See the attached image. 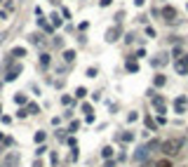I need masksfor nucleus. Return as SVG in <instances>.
Masks as SVG:
<instances>
[{"mask_svg": "<svg viewBox=\"0 0 188 167\" xmlns=\"http://www.w3.org/2000/svg\"><path fill=\"white\" fill-rule=\"evenodd\" d=\"M181 144H183L181 139H169V141H165V144H162V151H165L167 155H177L179 148H181Z\"/></svg>", "mask_w": 188, "mask_h": 167, "instance_id": "f257e3e1", "label": "nucleus"}, {"mask_svg": "<svg viewBox=\"0 0 188 167\" xmlns=\"http://www.w3.org/2000/svg\"><path fill=\"white\" fill-rule=\"evenodd\" d=\"M162 16H165L167 21H174V19H177V10H174V7H165V10H162Z\"/></svg>", "mask_w": 188, "mask_h": 167, "instance_id": "f03ea898", "label": "nucleus"}, {"mask_svg": "<svg viewBox=\"0 0 188 167\" xmlns=\"http://www.w3.org/2000/svg\"><path fill=\"white\" fill-rule=\"evenodd\" d=\"M153 106H155L158 111H160V113H165V101H162L160 97H158V99H153Z\"/></svg>", "mask_w": 188, "mask_h": 167, "instance_id": "7ed1b4c3", "label": "nucleus"}, {"mask_svg": "<svg viewBox=\"0 0 188 167\" xmlns=\"http://www.w3.org/2000/svg\"><path fill=\"white\" fill-rule=\"evenodd\" d=\"M177 111H179V113L186 111V101H183V99H177Z\"/></svg>", "mask_w": 188, "mask_h": 167, "instance_id": "20e7f679", "label": "nucleus"}, {"mask_svg": "<svg viewBox=\"0 0 188 167\" xmlns=\"http://www.w3.org/2000/svg\"><path fill=\"white\" fill-rule=\"evenodd\" d=\"M115 35H120V31H115V28H111V31H108V40L113 43V40H115Z\"/></svg>", "mask_w": 188, "mask_h": 167, "instance_id": "39448f33", "label": "nucleus"}, {"mask_svg": "<svg viewBox=\"0 0 188 167\" xmlns=\"http://www.w3.org/2000/svg\"><path fill=\"white\" fill-rule=\"evenodd\" d=\"M155 167H172V162H169V160H158Z\"/></svg>", "mask_w": 188, "mask_h": 167, "instance_id": "423d86ee", "label": "nucleus"}, {"mask_svg": "<svg viewBox=\"0 0 188 167\" xmlns=\"http://www.w3.org/2000/svg\"><path fill=\"white\" fill-rule=\"evenodd\" d=\"M21 54H26V49H24V47H16L14 52H12V57H21Z\"/></svg>", "mask_w": 188, "mask_h": 167, "instance_id": "0eeeda50", "label": "nucleus"}, {"mask_svg": "<svg viewBox=\"0 0 188 167\" xmlns=\"http://www.w3.org/2000/svg\"><path fill=\"white\" fill-rule=\"evenodd\" d=\"M40 64H43V66L49 64V54H43V57H40Z\"/></svg>", "mask_w": 188, "mask_h": 167, "instance_id": "6e6552de", "label": "nucleus"}, {"mask_svg": "<svg viewBox=\"0 0 188 167\" xmlns=\"http://www.w3.org/2000/svg\"><path fill=\"white\" fill-rule=\"evenodd\" d=\"M73 57H75L73 52H66V54H64V59H66V61H73Z\"/></svg>", "mask_w": 188, "mask_h": 167, "instance_id": "1a4fd4ad", "label": "nucleus"}, {"mask_svg": "<svg viewBox=\"0 0 188 167\" xmlns=\"http://www.w3.org/2000/svg\"><path fill=\"white\" fill-rule=\"evenodd\" d=\"M136 68H139V66H136L134 61H129V64H127V71H136Z\"/></svg>", "mask_w": 188, "mask_h": 167, "instance_id": "9d476101", "label": "nucleus"}, {"mask_svg": "<svg viewBox=\"0 0 188 167\" xmlns=\"http://www.w3.org/2000/svg\"><path fill=\"white\" fill-rule=\"evenodd\" d=\"M155 85H158V87H160V85H165V78H162V76H158V78H155Z\"/></svg>", "mask_w": 188, "mask_h": 167, "instance_id": "9b49d317", "label": "nucleus"}]
</instances>
